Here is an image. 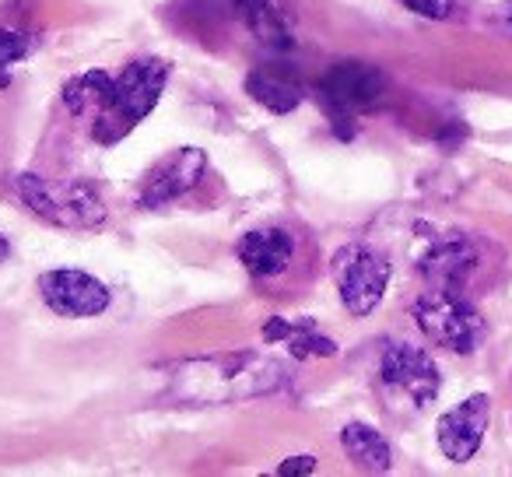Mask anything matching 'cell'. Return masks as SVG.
Returning <instances> with one entry per match:
<instances>
[{
	"label": "cell",
	"instance_id": "6da1fadb",
	"mask_svg": "<svg viewBox=\"0 0 512 477\" xmlns=\"http://www.w3.org/2000/svg\"><path fill=\"white\" fill-rule=\"evenodd\" d=\"M285 383V369L260 355H221L200 358L179 369L172 397L193 404H228V400L260 397Z\"/></svg>",
	"mask_w": 512,
	"mask_h": 477
},
{
	"label": "cell",
	"instance_id": "7a4b0ae2",
	"mask_svg": "<svg viewBox=\"0 0 512 477\" xmlns=\"http://www.w3.org/2000/svg\"><path fill=\"white\" fill-rule=\"evenodd\" d=\"M165 81H169V64L165 60L158 57L130 60L120 78H116L113 106L95 120V137L102 144H116L123 134H130L158 106V99L165 92Z\"/></svg>",
	"mask_w": 512,
	"mask_h": 477
},
{
	"label": "cell",
	"instance_id": "3957f363",
	"mask_svg": "<svg viewBox=\"0 0 512 477\" xmlns=\"http://www.w3.org/2000/svg\"><path fill=\"white\" fill-rule=\"evenodd\" d=\"M414 320H418L421 334L435 341L439 348L456 351V355H470L481 348L484 327L481 313L463 299L456 288H432L414 302Z\"/></svg>",
	"mask_w": 512,
	"mask_h": 477
},
{
	"label": "cell",
	"instance_id": "277c9868",
	"mask_svg": "<svg viewBox=\"0 0 512 477\" xmlns=\"http://www.w3.org/2000/svg\"><path fill=\"white\" fill-rule=\"evenodd\" d=\"M334 281L344 309L351 316H369L390 285V260L372 246L351 243L334 257Z\"/></svg>",
	"mask_w": 512,
	"mask_h": 477
},
{
	"label": "cell",
	"instance_id": "5b68a950",
	"mask_svg": "<svg viewBox=\"0 0 512 477\" xmlns=\"http://www.w3.org/2000/svg\"><path fill=\"white\" fill-rule=\"evenodd\" d=\"M15 186H18V193H22L25 207H32L39 218L57 221V225L88 228V225H99V221L106 218V207H102L99 193H95L88 183H74V186H64V190H50L46 179L25 172V176L15 179Z\"/></svg>",
	"mask_w": 512,
	"mask_h": 477
},
{
	"label": "cell",
	"instance_id": "8992f818",
	"mask_svg": "<svg viewBox=\"0 0 512 477\" xmlns=\"http://www.w3.org/2000/svg\"><path fill=\"white\" fill-rule=\"evenodd\" d=\"M379 379L390 393L404 397L411 407H428L439 397V365L432 362V355L414 344H393L383 351L379 362Z\"/></svg>",
	"mask_w": 512,
	"mask_h": 477
},
{
	"label": "cell",
	"instance_id": "52a82bcc",
	"mask_svg": "<svg viewBox=\"0 0 512 477\" xmlns=\"http://www.w3.org/2000/svg\"><path fill=\"white\" fill-rule=\"evenodd\" d=\"M386 92V78L379 67L372 64H358V60H344L334 64L327 74L320 78V95L334 113L341 116H355L362 109L379 106Z\"/></svg>",
	"mask_w": 512,
	"mask_h": 477
},
{
	"label": "cell",
	"instance_id": "ba28073f",
	"mask_svg": "<svg viewBox=\"0 0 512 477\" xmlns=\"http://www.w3.org/2000/svg\"><path fill=\"white\" fill-rule=\"evenodd\" d=\"M39 295L43 302L60 316H71V320H88V316H99L109 309L113 295L102 285L99 278L85 271H50L39 278Z\"/></svg>",
	"mask_w": 512,
	"mask_h": 477
},
{
	"label": "cell",
	"instance_id": "9c48e42d",
	"mask_svg": "<svg viewBox=\"0 0 512 477\" xmlns=\"http://www.w3.org/2000/svg\"><path fill=\"white\" fill-rule=\"evenodd\" d=\"M488 421H491L488 393H474L463 404H456L453 411L442 414L435 432H439V449L446 453V460L453 463L474 460V453L484 442V432H488Z\"/></svg>",
	"mask_w": 512,
	"mask_h": 477
},
{
	"label": "cell",
	"instance_id": "30bf717a",
	"mask_svg": "<svg viewBox=\"0 0 512 477\" xmlns=\"http://www.w3.org/2000/svg\"><path fill=\"white\" fill-rule=\"evenodd\" d=\"M204 169H207V155L200 148L172 151L165 162H158V169L148 172V179H144V186H141V204L162 207V204H169V200L183 197V193H190L193 186L200 183Z\"/></svg>",
	"mask_w": 512,
	"mask_h": 477
},
{
	"label": "cell",
	"instance_id": "8fae6325",
	"mask_svg": "<svg viewBox=\"0 0 512 477\" xmlns=\"http://www.w3.org/2000/svg\"><path fill=\"white\" fill-rule=\"evenodd\" d=\"M295 253V239L285 228H256L246 232L235 246V257L253 278H278L288 271Z\"/></svg>",
	"mask_w": 512,
	"mask_h": 477
},
{
	"label": "cell",
	"instance_id": "7c38bea8",
	"mask_svg": "<svg viewBox=\"0 0 512 477\" xmlns=\"http://www.w3.org/2000/svg\"><path fill=\"white\" fill-rule=\"evenodd\" d=\"M235 15L256 36V43L271 50H288L295 46V11L288 0H235Z\"/></svg>",
	"mask_w": 512,
	"mask_h": 477
},
{
	"label": "cell",
	"instance_id": "4fadbf2b",
	"mask_svg": "<svg viewBox=\"0 0 512 477\" xmlns=\"http://www.w3.org/2000/svg\"><path fill=\"white\" fill-rule=\"evenodd\" d=\"M477 253L463 235H442L428 246V253L418 260L421 274L432 281L435 288H460L467 274L474 271Z\"/></svg>",
	"mask_w": 512,
	"mask_h": 477
},
{
	"label": "cell",
	"instance_id": "5bb4252c",
	"mask_svg": "<svg viewBox=\"0 0 512 477\" xmlns=\"http://www.w3.org/2000/svg\"><path fill=\"white\" fill-rule=\"evenodd\" d=\"M246 92L271 113H292L306 99L302 78L285 64H264L246 78Z\"/></svg>",
	"mask_w": 512,
	"mask_h": 477
},
{
	"label": "cell",
	"instance_id": "9a60e30c",
	"mask_svg": "<svg viewBox=\"0 0 512 477\" xmlns=\"http://www.w3.org/2000/svg\"><path fill=\"white\" fill-rule=\"evenodd\" d=\"M341 446L351 460L362 470H372V474H386L393 467V449L390 442L383 439V432L372 425H362V421H351L341 432Z\"/></svg>",
	"mask_w": 512,
	"mask_h": 477
},
{
	"label": "cell",
	"instance_id": "2e32d148",
	"mask_svg": "<svg viewBox=\"0 0 512 477\" xmlns=\"http://www.w3.org/2000/svg\"><path fill=\"white\" fill-rule=\"evenodd\" d=\"M113 92H116V78H109L102 71H85L64 85V102L74 116L95 113V120H99L113 106Z\"/></svg>",
	"mask_w": 512,
	"mask_h": 477
},
{
	"label": "cell",
	"instance_id": "e0dca14e",
	"mask_svg": "<svg viewBox=\"0 0 512 477\" xmlns=\"http://www.w3.org/2000/svg\"><path fill=\"white\" fill-rule=\"evenodd\" d=\"M285 344L299 358H330V355H337V344L330 341V337L316 334L313 327H292V330H288V337H285Z\"/></svg>",
	"mask_w": 512,
	"mask_h": 477
},
{
	"label": "cell",
	"instance_id": "ac0fdd59",
	"mask_svg": "<svg viewBox=\"0 0 512 477\" xmlns=\"http://www.w3.org/2000/svg\"><path fill=\"white\" fill-rule=\"evenodd\" d=\"M32 50H36V39L32 36L0 29V85H8V67L18 64V60H25Z\"/></svg>",
	"mask_w": 512,
	"mask_h": 477
},
{
	"label": "cell",
	"instance_id": "d6986e66",
	"mask_svg": "<svg viewBox=\"0 0 512 477\" xmlns=\"http://www.w3.org/2000/svg\"><path fill=\"white\" fill-rule=\"evenodd\" d=\"M407 11H414V15L421 18H432V22H442V18L453 15L456 0H400Z\"/></svg>",
	"mask_w": 512,
	"mask_h": 477
},
{
	"label": "cell",
	"instance_id": "ffe728a7",
	"mask_svg": "<svg viewBox=\"0 0 512 477\" xmlns=\"http://www.w3.org/2000/svg\"><path fill=\"white\" fill-rule=\"evenodd\" d=\"M313 470H316V460H313V456H288V460L278 467V474L299 477V474H313Z\"/></svg>",
	"mask_w": 512,
	"mask_h": 477
},
{
	"label": "cell",
	"instance_id": "44dd1931",
	"mask_svg": "<svg viewBox=\"0 0 512 477\" xmlns=\"http://www.w3.org/2000/svg\"><path fill=\"white\" fill-rule=\"evenodd\" d=\"M8 253H11L8 239H4V235H0V264H4V260H8Z\"/></svg>",
	"mask_w": 512,
	"mask_h": 477
}]
</instances>
